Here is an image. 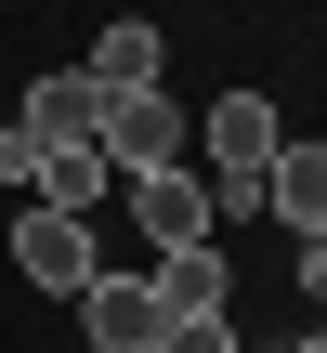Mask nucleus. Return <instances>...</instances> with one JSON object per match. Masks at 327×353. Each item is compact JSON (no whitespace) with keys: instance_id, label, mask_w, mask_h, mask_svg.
<instances>
[{"instance_id":"8","label":"nucleus","mask_w":327,"mask_h":353,"mask_svg":"<svg viewBox=\"0 0 327 353\" xmlns=\"http://www.w3.org/2000/svg\"><path fill=\"white\" fill-rule=\"evenodd\" d=\"M262 210L288 223V236H327V144H275V170H262Z\"/></svg>"},{"instance_id":"3","label":"nucleus","mask_w":327,"mask_h":353,"mask_svg":"<svg viewBox=\"0 0 327 353\" xmlns=\"http://www.w3.org/2000/svg\"><path fill=\"white\" fill-rule=\"evenodd\" d=\"M13 275H26V288H52V301H79V288L105 275V249H92V223H79V210H39V196H26V210H13Z\"/></svg>"},{"instance_id":"10","label":"nucleus","mask_w":327,"mask_h":353,"mask_svg":"<svg viewBox=\"0 0 327 353\" xmlns=\"http://www.w3.org/2000/svg\"><path fill=\"white\" fill-rule=\"evenodd\" d=\"M26 196H39V210H79V223H92V210L118 196V170H105L92 144H39V183H26Z\"/></svg>"},{"instance_id":"6","label":"nucleus","mask_w":327,"mask_h":353,"mask_svg":"<svg viewBox=\"0 0 327 353\" xmlns=\"http://www.w3.org/2000/svg\"><path fill=\"white\" fill-rule=\"evenodd\" d=\"M144 288H157V314H170V327H184V314H236V262H223V236H210V249H157V275H144Z\"/></svg>"},{"instance_id":"4","label":"nucleus","mask_w":327,"mask_h":353,"mask_svg":"<svg viewBox=\"0 0 327 353\" xmlns=\"http://www.w3.org/2000/svg\"><path fill=\"white\" fill-rule=\"evenodd\" d=\"M118 210H131L157 249H210V236H223V210H210L197 157H184V170H131V183H118Z\"/></svg>"},{"instance_id":"11","label":"nucleus","mask_w":327,"mask_h":353,"mask_svg":"<svg viewBox=\"0 0 327 353\" xmlns=\"http://www.w3.org/2000/svg\"><path fill=\"white\" fill-rule=\"evenodd\" d=\"M157 353H236V314H184V327H170Z\"/></svg>"},{"instance_id":"9","label":"nucleus","mask_w":327,"mask_h":353,"mask_svg":"<svg viewBox=\"0 0 327 353\" xmlns=\"http://www.w3.org/2000/svg\"><path fill=\"white\" fill-rule=\"evenodd\" d=\"M92 105H105V92H92L79 65H52V79L13 105V131H26V144H92Z\"/></svg>"},{"instance_id":"1","label":"nucleus","mask_w":327,"mask_h":353,"mask_svg":"<svg viewBox=\"0 0 327 353\" xmlns=\"http://www.w3.org/2000/svg\"><path fill=\"white\" fill-rule=\"evenodd\" d=\"M275 105L262 92H223V105H197V183H210V210L236 223V210H262V170H275Z\"/></svg>"},{"instance_id":"7","label":"nucleus","mask_w":327,"mask_h":353,"mask_svg":"<svg viewBox=\"0 0 327 353\" xmlns=\"http://www.w3.org/2000/svg\"><path fill=\"white\" fill-rule=\"evenodd\" d=\"M79 79H92V92H157V79H170V39H157L144 13H118V26L79 52Z\"/></svg>"},{"instance_id":"12","label":"nucleus","mask_w":327,"mask_h":353,"mask_svg":"<svg viewBox=\"0 0 327 353\" xmlns=\"http://www.w3.org/2000/svg\"><path fill=\"white\" fill-rule=\"evenodd\" d=\"M0 183H13V196H26V183H39V144H26V131H13V118H0Z\"/></svg>"},{"instance_id":"14","label":"nucleus","mask_w":327,"mask_h":353,"mask_svg":"<svg viewBox=\"0 0 327 353\" xmlns=\"http://www.w3.org/2000/svg\"><path fill=\"white\" fill-rule=\"evenodd\" d=\"M288 353H327V327H301V341H288Z\"/></svg>"},{"instance_id":"5","label":"nucleus","mask_w":327,"mask_h":353,"mask_svg":"<svg viewBox=\"0 0 327 353\" xmlns=\"http://www.w3.org/2000/svg\"><path fill=\"white\" fill-rule=\"evenodd\" d=\"M79 341H92V353H157L170 314H157L144 275H92V288H79Z\"/></svg>"},{"instance_id":"2","label":"nucleus","mask_w":327,"mask_h":353,"mask_svg":"<svg viewBox=\"0 0 327 353\" xmlns=\"http://www.w3.org/2000/svg\"><path fill=\"white\" fill-rule=\"evenodd\" d=\"M92 157H105L118 183H131V170H184V157H197V118H184L170 92H105V105H92Z\"/></svg>"},{"instance_id":"13","label":"nucleus","mask_w":327,"mask_h":353,"mask_svg":"<svg viewBox=\"0 0 327 353\" xmlns=\"http://www.w3.org/2000/svg\"><path fill=\"white\" fill-rule=\"evenodd\" d=\"M301 301H327V236H301Z\"/></svg>"}]
</instances>
